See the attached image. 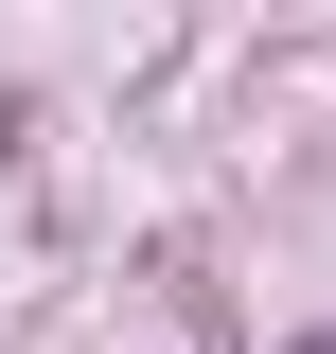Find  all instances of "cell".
Instances as JSON below:
<instances>
[{
  "label": "cell",
  "instance_id": "cell-1",
  "mask_svg": "<svg viewBox=\"0 0 336 354\" xmlns=\"http://www.w3.org/2000/svg\"><path fill=\"white\" fill-rule=\"evenodd\" d=\"M301 354H336V337H301Z\"/></svg>",
  "mask_w": 336,
  "mask_h": 354
}]
</instances>
